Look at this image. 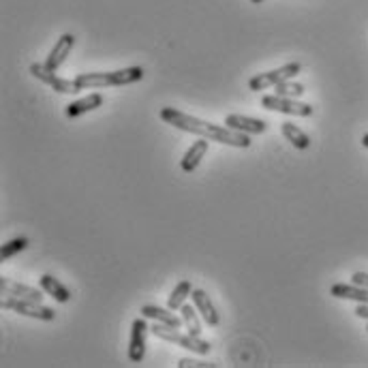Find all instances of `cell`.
<instances>
[{
    "instance_id": "1",
    "label": "cell",
    "mask_w": 368,
    "mask_h": 368,
    "mask_svg": "<svg viewBox=\"0 0 368 368\" xmlns=\"http://www.w3.org/2000/svg\"><path fill=\"white\" fill-rule=\"evenodd\" d=\"M161 120L167 122V125L176 127L180 131L193 133V135H200L206 137L210 141H218V143H225V146H234V148H249L251 146V137L247 133H240L229 129L227 125H212V122L200 120L186 112H180L176 107H163L161 109Z\"/></svg>"
},
{
    "instance_id": "2",
    "label": "cell",
    "mask_w": 368,
    "mask_h": 368,
    "mask_svg": "<svg viewBox=\"0 0 368 368\" xmlns=\"http://www.w3.org/2000/svg\"><path fill=\"white\" fill-rule=\"evenodd\" d=\"M143 80V69L141 67H129L120 71L109 73H80L73 80L80 90H94V88H107V86H129Z\"/></svg>"
},
{
    "instance_id": "3",
    "label": "cell",
    "mask_w": 368,
    "mask_h": 368,
    "mask_svg": "<svg viewBox=\"0 0 368 368\" xmlns=\"http://www.w3.org/2000/svg\"><path fill=\"white\" fill-rule=\"evenodd\" d=\"M150 332L161 338V340H167V342H176V345L184 347V349H191L193 353H200V356H208L212 351V345L208 340H204L202 336H195V334H180L176 332V328H169V326H163V324H155L150 328Z\"/></svg>"
},
{
    "instance_id": "4",
    "label": "cell",
    "mask_w": 368,
    "mask_h": 368,
    "mask_svg": "<svg viewBox=\"0 0 368 368\" xmlns=\"http://www.w3.org/2000/svg\"><path fill=\"white\" fill-rule=\"evenodd\" d=\"M302 71V64L300 62H289V64H283L274 71H268V73H259V76L251 78L249 80V88L253 92H259V90H265V88H274L283 82H289L298 76Z\"/></svg>"
},
{
    "instance_id": "5",
    "label": "cell",
    "mask_w": 368,
    "mask_h": 368,
    "mask_svg": "<svg viewBox=\"0 0 368 368\" xmlns=\"http://www.w3.org/2000/svg\"><path fill=\"white\" fill-rule=\"evenodd\" d=\"M0 306L5 310H13L19 315H26L33 319H39V322H54L56 313L47 306H41V302H33V300H21V298H13V296H5L0 300Z\"/></svg>"
},
{
    "instance_id": "6",
    "label": "cell",
    "mask_w": 368,
    "mask_h": 368,
    "mask_svg": "<svg viewBox=\"0 0 368 368\" xmlns=\"http://www.w3.org/2000/svg\"><path fill=\"white\" fill-rule=\"evenodd\" d=\"M261 107L270 109V112H281V114H289V116H298V118H308L315 112L313 105L298 103L296 99H287V96H281V94H265L263 99H261Z\"/></svg>"
},
{
    "instance_id": "7",
    "label": "cell",
    "mask_w": 368,
    "mask_h": 368,
    "mask_svg": "<svg viewBox=\"0 0 368 368\" xmlns=\"http://www.w3.org/2000/svg\"><path fill=\"white\" fill-rule=\"evenodd\" d=\"M30 73H33V76H35L39 82H43L45 86H50L52 90H56V92H60V94H78V92H80V88H78L76 82L64 80V78H58L56 71L47 69L45 62H43V64H39V62L30 64Z\"/></svg>"
},
{
    "instance_id": "8",
    "label": "cell",
    "mask_w": 368,
    "mask_h": 368,
    "mask_svg": "<svg viewBox=\"0 0 368 368\" xmlns=\"http://www.w3.org/2000/svg\"><path fill=\"white\" fill-rule=\"evenodd\" d=\"M148 324L143 319H135L131 326V340H129V360L133 364H139L146 356V334H148Z\"/></svg>"
},
{
    "instance_id": "9",
    "label": "cell",
    "mask_w": 368,
    "mask_h": 368,
    "mask_svg": "<svg viewBox=\"0 0 368 368\" xmlns=\"http://www.w3.org/2000/svg\"><path fill=\"white\" fill-rule=\"evenodd\" d=\"M0 293L3 296H13V298H21V300H33V302H41L43 293L37 287H28L24 283L11 281V279H0Z\"/></svg>"
},
{
    "instance_id": "10",
    "label": "cell",
    "mask_w": 368,
    "mask_h": 368,
    "mask_svg": "<svg viewBox=\"0 0 368 368\" xmlns=\"http://www.w3.org/2000/svg\"><path fill=\"white\" fill-rule=\"evenodd\" d=\"M225 125L234 131L247 133V135H259L268 129V125L263 120L257 118H249V116H240V114H229L225 118Z\"/></svg>"
},
{
    "instance_id": "11",
    "label": "cell",
    "mask_w": 368,
    "mask_h": 368,
    "mask_svg": "<svg viewBox=\"0 0 368 368\" xmlns=\"http://www.w3.org/2000/svg\"><path fill=\"white\" fill-rule=\"evenodd\" d=\"M73 45H76V37H73L71 33L62 35V37L56 41V45L52 47V52H50V56H47V60H45L47 69L58 71V69L62 67V62L67 60V56L71 54Z\"/></svg>"
},
{
    "instance_id": "12",
    "label": "cell",
    "mask_w": 368,
    "mask_h": 368,
    "mask_svg": "<svg viewBox=\"0 0 368 368\" xmlns=\"http://www.w3.org/2000/svg\"><path fill=\"white\" fill-rule=\"evenodd\" d=\"M191 300H193L195 308L200 310L202 319H204L208 326H218V324H220V317H218V313H216L212 300L208 298V293H206L204 289H193Z\"/></svg>"
},
{
    "instance_id": "13",
    "label": "cell",
    "mask_w": 368,
    "mask_h": 368,
    "mask_svg": "<svg viewBox=\"0 0 368 368\" xmlns=\"http://www.w3.org/2000/svg\"><path fill=\"white\" fill-rule=\"evenodd\" d=\"M141 317L146 319H155L157 324H163V326H169V328H176L180 330L184 326L182 317H176L174 313H171V308H159V306H152V304H146L141 306Z\"/></svg>"
},
{
    "instance_id": "14",
    "label": "cell",
    "mask_w": 368,
    "mask_h": 368,
    "mask_svg": "<svg viewBox=\"0 0 368 368\" xmlns=\"http://www.w3.org/2000/svg\"><path fill=\"white\" fill-rule=\"evenodd\" d=\"M208 141H210V139L200 137L195 143H191V148L184 152V157H182V161H180V167L186 171V174H191V171L198 169V165H200L202 159L206 157V152H208Z\"/></svg>"
},
{
    "instance_id": "15",
    "label": "cell",
    "mask_w": 368,
    "mask_h": 368,
    "mask_svg": "<svg viewBox=\"0 0 368 368\" xmlns=\"http://www.w3.org/2000/svg\"><path fill=\"white\" fill-rule=\"evenodd\" d=\"M330 296L340 298V300H356L360 304H368V287L362 285H345V283H336L330 289Z\"/></svg>"
},
{
    "instance_id": "16",
    "label": "cell",
    "mask_w": 368,
    "mask_h": 368,
    "mask_svg": "<svg viewBox=\"0 0 368 368\" xmlns=\"http://www.w3.org/2000/svg\"><path fill=\"white\" fill-rule=\"evenodd\" d=\"M101 105H103V94L92 92V94L84 96V99H80L76 103H69L64 112H67L69 118H80V116H84V114H88L96 107H101Z\"/></svg>"
},
{
    "instance_id": "17",
    "label": "cell",
    "mask_w": 368,
    "mask_h": 368,
    "mask_svg": "<svg viewBox=\"0 0 368 368\" xmlns=\"http://www.w3.org/2000/svg\"><path fill=\"white\" fill-rule=\"evenodd\" d=\"M39 285H41V289L47 293V296L54 298V300L60 302V304H67V302L71 300V291H69L58 279H54L52 274H43V277L39 279Z\"/></svg>"
},
{
    "instance_id": "18",
    "label": "cell",
    "mask_w": 368,
    "mask_h": 368,
    "mask_svg": "<svg viewBox=\"0 0 368 368\" xmlns=\"http://www.w3.org/2000/svg\"><path fill=\"white\" fill-rule=\"evenodd\" d=\"M281 133H283V137L287 141L293 143V148H298V150L310 148V137L298 125H293V122H283V125H281Z\"/></svg>"
},
{
    "instance_id": "19",
    "label": "cell",
    "mask_w": 368,
    "mask_h": 368,
    "mask_svg": "<svg viewBox=\"0 0 368 368\" xmlns=\"http://www.w3.org/2000/svg\"><path fill=\"white\" fill-rule=\"evenodd\" d=\"M180 317H182V322H184V326H186V330L191 332V334H195V336H202V322H200V310L195 308V304L191 306V304H182L180 306Z\"/></svg>"
},
{
    "instance_id": "20",
    "label": "cell",
    "mask_w": 368,
    "mask_h": 368,
    "mask_svg": "<svg viewBox=\"0 0 368 368\" xmlns=\"http://www.w3.org/2000/svg\"><path fill=\"white\" fill-rule=\"evenodd\" d=\"M191 293H193L191 281H189V279L180 281V283L176 285V289L171 291V296H169V300H167V306H169L171 310H180V306L186 302V298H191Z\"/></svg>"
},
{
    "instance_id": "21",
    "label": "cell",
    "mask_w": 368,
    "mask_h": 368,
    "mask_svg": "<svg viewBox=\"0 0 368 368\" xmlns=\"http://www.w3.org/2000/svg\"><path fill=\"white\" fill-rule=\"evenodd\" d=\"M26 247H28V238H26V236L13 238V240H9L7 244H3V251H0V259L9 261L11 257H15L17 253H21Z\"/></svg>"
},
{
    "instance_id": "22",
    "label": "cell",
    "mask_w": 368,
    "mask_h": 368,
    "mask_svg": "<svg viewBox=\"0 0 368 368\" xmlns=\"http://www.w3.org/2000/svg\"><path fill=\"white\" fill-rule=\"evenodd\" d=\"M274 88H277V94L287 96V99H298V96H302L306 92V88L302 84H296V82H291V80L283 82V84H279Z\"/></svg>"
},
{
    "instance_id": "23",
    "label": "cell",
    "mask_w": 368,
    "mask_h": 368,
    "mask_svg": "<svg viewBox=\"0 0 368 368\" xmlns=\"http://www.w3.org/2000/svg\"><path fill=\"white\" fill-rule=\"evenodd\" d=\"M351 281H353L356 285L368 287V272H356V274L351 277Z\"/></svg>"
},
{
    "instance_id": "24",
    "label": "cell",
    "mask_w": 368,
    "mask_h": 368,
    "mask_svg": "<svg viewBox=\"0 0 368 368\" xmlns=\"http://www.w3.org/2000/svg\"><path fill=\"white\" fill-rule=\"evenodd\" d=\"M180 368H189V366H214V364H208V362H195V360H180V364H178Z\"/></svg>"
},
{
    "instance_id": "25",
    "label": "cell",
    "mask_w": 368,
    "mask_h": 368,
    "mask_svg": "<svg viewBox=\"0 0 368 368\" xmlns=\"http://www.w3.org/2000/svg\"><path fill=\"white\" fill-rule=\"evenodd\" d=\"M356 315L362 317V319H368V304H360V306L356 308Z\"/></svg>"
},
{
    "instance_id": "26",
    "label": "cell",
    "mask_w": 368,
    "mask_h": 368,
    "mask_svg": "<svg viewBox=\"0 0 368 368\" xmlns=\"http://www.w3.org/2000/svg\"><path fill=\"white\" fill-rule=\"evenodd\" d=\"M362 146H364V148H368V133L362 135Z\"/></svg>"
},
{
    "instance_id": "27",
    "label": "cell",
    "mask_w": 368,
    "mask_h": 368,
    "mask_svg": "<svg viewBox=\"0 0 368 368\" xmlns=\"http://www.w3.org/2000/svg\"><path fill=\"white\" fill-rule=\"evenodd\" d=\"M251 3H253V5H261V3H263V0H251Z\"/></svg>"
},
{
    "instance_id": "28",
    "label": "cell",
    "mask_w": 368,
    "mask_h": 368,
    "mask_svg": "<svg viewBox=\"0 0 368 368\" xmlns=\"http://www.w3.org/2000/svg\"><path fill=\"white\" fill-rule=\"evenodd\" d=\"M366 330H368V326H366Z\"/></svg>"
}]
</instances>
